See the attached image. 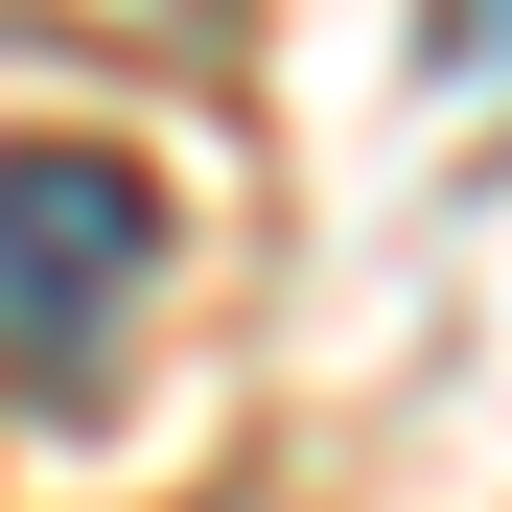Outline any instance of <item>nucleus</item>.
Segmentation results:
<instances>
[{
  "label": "nucleus",
  "mask_w": 512,
  "mask_h": 512,
  "mask_svg": "<svg viewBox=\"0 0 512 512\" xmlns=\"http://www.w3.org/2000/svg\"><path fill=\"white\" fill-rule=\"evenodd\" d=\"M140 280H163V163L140 140H0V373L24 396L117 373Z\"/></svg>",
  "instance_id": "obj_1"
},
{
  "label": "nucleus",
  "mask_w": 512,
  "mask_h": 512,
  "mask_svg": "<svg viewBox=\"0 0 512 512\" xmlns=\"http://www.w3.org/2000/svg\"><path fill=\"white\" fill-rule=\"evenodd\" d=\"M0 24H47V47H187L210 0H0Z\"/></svg>",
  "instance_id": "obj_2"
},
{
  "label": "nucleus",
  "mask_w": 512,
  "mask_h": 512,
  "mask_svg": "<svg viewBox=\"0 0 512 512\" xmlns=\"http://www.w3.org/2000/svg\"><path fill=\"white\" fill-rule=\"evenodd\" d=\"M443 70H466V94H512V0H443Z\"/></svg>",
  "instance_id": "obj_3"
}]
</instances>
